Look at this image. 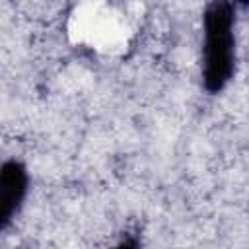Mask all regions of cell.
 Listing matches in <instances>:
<instances>
[{
    "label": "cell",
    "instance_id": "obj_2",
    "mask_svg": "<svg viewBox=\"0 0 249 249\" xmlns=\"http://www.w3.org/2000/svg\"><path fill=\"white\" fill-rule=\"evenodd\" d=\"M29 191V173L19 160H6L0 171V222L2 230L14 222L23 208Z\"/></svg>",
    "mask_w": 249,
    "mask_h": 249
},
{
    "label": "cell",
    "instance_id": "obj_3",
    "mask_svg": "<svg viewBox=\"0 0 249 249\" xmlns=\"http://www.w3.org/2000/svg\"><path fill=\"white\" fill-rule=\"evenodd\" d=\"M111 249H142V247H140V239H138V235L128 233V235H124L119 243H115Z\"/></svg>",
    "mask_w": 249,
    "mask_h": 249
},
{
    "label": "cell",
    "instance_id": "obj_1",
    "mask_svg": "<svg viewBox=\"0 0 249 249\" xmlns=\"http://www.w3.org/2000/svg\"><path fill=\"white\" fill-rule=\"evenodd\" d=\"M235 6L212 2L202 14V88L212 95L224 91L235 74Z\"/></svg>",
    "mask_w": 249,
    "mask_h": 249
}]
</instances>
